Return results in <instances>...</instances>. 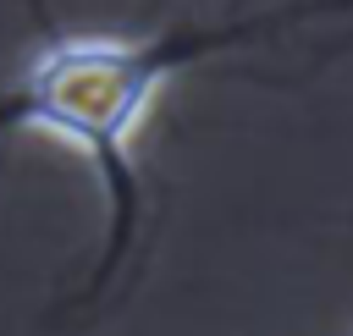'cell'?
Listing matches in <instances>:
<instances>
[{
    "label": "cell",
    "instance_id": "6da1fadb",
    "mask_svg": "<svg viewBox=\"0 0 353 336\" xmlns=\"http://www.w3.org/2000/svg\"><path fill=\"white\" fill-rule=\"evenodd\" d=\"M259 28L265 22H243V28H221V33H182V39H110V33L55 39L17 77L6 116L66 138L72 149H83L99 165L105 187L121 204L116 209V237H121L127 215H132V132L143 127L160 83L176 66L199 61L204 50L237 44Z\"/></svg>",
    "mask_w": 353,
    "mask_h": 336
}]
</instances>
